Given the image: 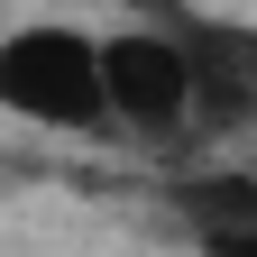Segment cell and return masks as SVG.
<instances>
[{
    "label": "cell",
    "mask_w": 257,
    "mask_h": 257,
    "mask_svg": "<svg viewBox=\"0 0 257 257\" xmlns=\"http://www.w3.org/2000/svg\"><path fill=\"white\" fill-rule=\"evenodd\" d=\"M0 110H19L37 128H64V138H101L110 128L101 37H83V28H64V19L10 28V37H0Z\"/></svg>",
    "instance_id": "obj_1"
},
{
    "label": "cell",
    "mask_w": 257,
    "mask_h": 257,
    "mask_svg": "<svg viewBox=\"0 0 257 257\" xmlns=\"http://www.w3.org/2000/svg\"><path fill=\"white\" fill-rule=\"evenodd\" d=\"M101 101H110V128H128V138L193 128V83H184L175 28H119V37H101Z\"/></svg>",
    "instance_id": "obj_2"
},
{
    "label": "cell",
    "mask_w": 257,
    "mask_h": 257,
    "mask_svg": "<svg viewBox=\"0 0 257 257\" xmlns=\"http://www.w3.org/2000/svg\"><path fill=\"white\" fill-rule=\"evenodd\" d=\"M166 28H175V46H184L193 128H202V138L257 128V28L248 19H211V10H175Z\"/></svg>",
    "instance_id": "obj_3"
},
{
    "label": "cell",
    "mask_w": 257,
    "mask_h": 257,
    "mask_svg": "<svg viewBox=\"0 0 257 257\" xmlns=\"http://www.w3.org/2000/svg\"><path fill=\"white\" fill-rule=\"evenodd\" d=\"M175 211L211 248H257V175H193L175 184Z\"/></svg>",
    "instance_id": "obj_4"
}]
</instances>
